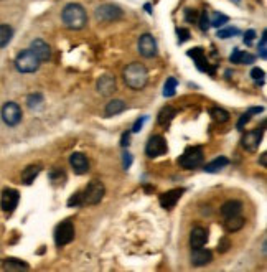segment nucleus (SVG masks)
<instances>
[{"label":"nucleus","instance_id":"1","mask_svg":"<svg viewBox=\"0 0 267 272\" xmlns=\"http://www.w3.org/2000/svg\"><path fill=\"white\" fill-rule=\"evenodd\" d=\"M61 19L64 27L70 30H81L88 23V14L79 3H68L61 14Z\"/></svg>","mask_w":267,"mask_h":272},{"label":"nucleus","instance_id":"2","mask_svg":"<svg viewBox=\"0 0 267 272\" xmlns=\"http://www.w3.org/2000/svg\"><path fill=\"white\" fill-rule=\"evenodd\" d=\"M124 81L131 89L140 91L149 81V71L142 63H131L124 70Z\"/></svg>","mask_w":267,"mask_h":272},{"label":"nucleus","instance_id":"3","mask_svg":"<svg viewBox=\"0 0 267 272\" xmlns=\"http://www.w3.org/2000/svg\"><path fill=\"white\" fill-rule=\"evenodd\" d=\"M40 64L41 61L37 58V55L30 48L19 53V56H17V59H15V66L20 73H35L38 68H40Z\"/></svg>","mask_w":267,"mask_h":272},{"label":"nucleus","instance_id":"4","mask_svg":"<svg viewBox=\"0 0 267 272\" xmlns=\"http://www.w3.org/2000/svg\"><path fill=\"white\" fill-rule=\"evenodd\" d=\"M203 158H205V155H203L201 147H190V149L185 150L182 157L178 158V163H180V167L190 170V168L200 167L201 163H203Z\"/></svg>","mask_w":267,"mask_h":272},{"label":"nucleus","instance_id":"5","mask_svg":"<svg viewBox=\"0 0 267 272\" xmlns=\"http://www.w3.org/2000/svg\"><path fill=\"white\" fill-rule=\"evenodd\" d=\"M104 193H106V188L102 181H99V180L89 181V185L86 187L83 193L84 205H97V203L104 198Z\"/></svg>","mask_w":267,"mask_h":272},{"label":"nucleus","instance_id":"6","mask_svg":"<svg viewBox=\"0 0 267 272\" xmlns=\"http://www.w3.org/2000/svg\"><path fill=\"white\" fill-rule=\"evenodd\" d=\"M75 239V224L71 221H63L55 230V243L57 246H66Z\"/></svg>","mask_w":267,"mask_h":272},{"label":"nucleus","instance_id":"7","mask_svg":"<svg viewBox=\"0 0 267 272\" xmlns=\"http://www.w3.org/2000/svg\"><path fill=\"white\" fill-rule=\"evenodd\" d=\"M122 17V10L114 5V3H104V5L97 7L96 10V19L99 21H104V23H111V21H115Z\"/></svg>","mask_w":267,"mask_h":272},{"label":"nucleus","instance_id":"8","mask_svg":"<svg viewBox=\"0 0 267 272\" xmlns=\"http://www.w3.org/2000/svg\"><path fill=\"white\" fill-rule=\"evenodd\" d=\"M169 147H167V142L162 136H153L150 137L147 145H145V154L149 155L150 158L160 157V155H165Z\"/></svg>","mask_w":267,"mask_h":272},{"label":"nucleus","instance_id":"9","mask_svg":"<svg viewBox=\"0 0 267 272\" xmlns=\"http://www.w3.org/2000/svg\"><path fill=\"white\" fill-rule=\"evenodd\" d=\"M2 119L7 126H17L21 120V109L17 102H7L2 107Z\"/></svg>","mask_w":267,"mask_h":272},{"label":"nucleus","instance_id":"10","mask_svg":"<svg viewBox=\"0 0 267 272\" xmlns=\"http://www.w3.org/2000/svg\"><path fill=\"white\" fill-rule=\"evenodd\" d=\"M139 53L144 58H153L157 55V41L150 33H144L139 38Z\"/></svg>","mask_w":267,"mask_h":272},{"label":"nucleus","instance_id":"11","mask_svg":"<svg viewBox=\"0 0 267 272\" xmlns=\"http://www.w3.org/2000/svg\"><path fill=\"white\" fill-rule=\"evenodd\" d=\"M19 201H20L19 192H17V190H12V188H7V190H3V193H2L0 206H2L3 211H7V213H12V211L17 208Z\"/></svg>","mask_w":267,"mask_h":272},{"label":"nucleus","instance_id":"12","mask_svg":"<svg viewBox=\"0 0 267 272\" xmlns=\"http://www.w3.org/2000/svg\"><path fill=\"white\" fill-rule=\"evenodd\" d=\"M261 140H262V131H259V129L249 131L244 134V137H243V147L248 152H256L261 145Z\"/></svg>","mask_w":267,"mask_h":272},{"label":"nucleus","instance_id":"13","mask_svg":"<svg viewBox=\"0 0 267 272\" xmlns=\"http://www.w3.org/2000/svg\"><path fill=\"white\" fill-rule=\"evenodd\" d=\"M70 163H71L73 170H75V174L77 175H84L89 172V160L86 158V155L81 152L73 154L70 157Z\"/></svg>","mask_w":267,"mask_h":272},{"label":"nucleus","instance_id":"14","mask_svg":"<svg viewBox=\"0 0 267 272\" xmlns=\"http://www.w3.org/2000/svg\"><path fill=\"white\" fill-rule=\"evenodd\" d=\"M185 190L183 188H175V190H170V192H165L163 195H160V205L162 208L165 210H172L173 206L178 203V200L182 198Z\"/></svg>","mask_w":267,"mask_h":272},{"label":"nucleus","instance_id":"15","mask_svg":"<svg viewBox=\"0 0 267 272\" xmlns=\"http://www.w3.org/2000/svg\"><path fill=\"white\" fill-rule=\"evenodd\" d=\"M97 91L102 94V96H111L117 91V84H115V78L104 75L97 79Z\"/></svg>","mask_w":267,"mask_h":272},{"label":"nucleus","instance_id":"16","mask_svg":"<svg viewBox=\"0 0 267 272\" xmlns=\"http://www.w3.org/2000/svg\"><path fill=\"white\" fill-rule=\"evenodd\" d=\"M30 50L33 51V53L37 55V58L40 59V61H48V59L51 58V48H50V45L46 41H43V40H35V41H32V46H30Z\"/></svg>","mask_w":267,"mask_h":272},{"label":"nucleus","instance_id":"17","mask_svg":"<svg viewBox=\"0 0 267 272\" xmlns=\"http://www.w3.org/2000/svg\"><path fill=\"white\" fill-rule=\"evenodd\" d=\"M213 261V254L208 249H203V248H195L191 253V264L193 266H205V264H210V262Z\"/></svg>","mask_w":267,"mask_h":272},{"label":"nucleus","instance_id":"18","mask_svg":"<svg viewBox=\"0 0 267 272\" xmlns=\"http://www.w3.org/2000/svg\"><path fill=\"white\" fill-rule=\"evenodd\" d=\"M206 241H208V231L205 230V228H195V230L191 231L190 234V244L191 248H203L206 244Z\"/></svg>","mask_w":267,"mask_h":272},{"label":"nucleus","instance_id":"19","mask_svg":"<svg viewBox=\"0 0 267 272\" xmlns=\"http://www.w3.org/2000/svg\"><path fill=\"white\" fill-rule=\"evenodd\" d=\"M241 210H243V203L241 201H236V200L226 201L225 205L221 206V216L223 218L236 216V214L241 213Z\"/></svg>","mask_w":267,"mask_h":272},{"label":"nucleus","instance_id":"20","mask_svg":"<svg viewBox=\"0 0 267 272\" xmlns=\"http://www.w3.org/2000/svg\"><path fill=\"white\" fill-rule=\"evenodd\" d=\"M188 55H190L191 58L195 59V61H196V66L200 68L201 71H210V73H213V70L210 68L208 61H206L205 53H203V50H201V48H195L193 51H188Z\"/></svg>","mask_w":267,"mask_h":272},{"label":"nucleus","instance_id":"21","mask_svg":"<svg viewBox=\"0 0 267 272\" xmlns=\"http://www.w3.org/2000/svg\"><path fill=\"white\" fill-rule=\"evenodd\" d=\"M126 109H127V106H126V102H124L122 99H114V101L107 102L104 112H106L107 117H111V116H117V114L124 112Z\"/></svg>","mask_w":267,"mask_h":272},{"label":"nucleus","instance_id":"22","mask_svg":"<svg viewBox=\"0 0 267 272\" xmlns=\"http://www.w3.org/2000/svg\"><path fill=\"white\" fill-rule=\"evenodd\" d=\"M225 228L228 233H236L239 231L241 228L244 226V218L239 216V214H236V216H229V218H225Z\"/></svg>","mask_w":267,"mask_h":272},{"label":"nucleus","instance_id":"23","mask_svg":"<svg viewBox=\"0 0 267 272\" xmlns=\"http://www.w3.org/2000/svg\"><path fill=\"white\" fill-rule=\"evenodd\" d=\"M40 170H41L40 165H30V167H27L23 172H21V181L30 185L32 181H35L38 174H40Z\"/></svg>","mask_w":267,"mask_h":272},{"label":"nucleus","instance_id":"24","mask_svg":"<svg viewBox=\"0 0 267 272\" xmlns=\"http://www.w3.org/2000/svg\"><path fill=\"white\" fill-rule=\"evenodd\" d=\"M175 116H176V111L173 107H170V106L163 107L160 111V114H158V124H160V126H169Z\"/></svg>","mask_w":267,"mask_h":272},{"label":"nucleus","instance_id":"25","mask_svg":"<svg viewBox=\"0 0 267 272\" xmlns=\"http://www.w3.org/2000/svg\"><path fill=\"white\" fill-rule=\"evenodd\" d=\"M228 163H229V160H228L226 157H218L205 167V172H208V174H216V172H219L221 168H225Z\"/></svg>","mask_w":267,"mask_h":272},{"label":"nucleus","instance_id":"26","mask_svg":"<svg viewBox=\"0 0 267 272\" xmlns=\"http://www.w3.org/2000/svg\"><path fill=\"white\" fill-rule=\"evenodd\" d=\"M12 37H14V30H12L10 25H0V48L7 46Z\"/></svg>","mask_w":267,"mask_h":272},{"label":"nucleus","instance_id":"27","mask_svg":"<svg viewBox=\"0 0 267 272\" xmlns=\"http://www.w3.org/2000/svg\"><path fill=\"white\" fill-rule=\"evenodd\" d=\"M3 269L5 271H27L28 264H25V262H21V261H17V259H7V261L3 262Z\"/></svg>","mask_w":267,"mask_h":272},{"label":"nucleus","instance_id":"28","mask_svg":"<svg viewBox=\"0 0 267 272\" xmlns=\"http://www.w3.org/2000/svg\"><path fill=\"white\" fill-rule=\"evenodd\" d=\"M211 116H213V119L219 124L228 122V120H229V114H228V111L221 109V107H213V109H211Z\"/></svg>","mask_w":267,"mask_h":272},{"label":"nucleus","instance_id":"29","mask_svg":"<svg viewBox=\"0 0 267 272\" xmlns=\"http://www.w3.org/2000/svg\"><path fill=\"white\" fill-rule=\"evenodd\" d=\"M175 93H176V79L175 78H169L165 83V89H163V96L172 97L175 96Z\"/></svg>","mask_w":267,"mask_h":272},{"label":"nucleus","instance_id":"30","mask_svg":"<svg viewBox=\"0 0 267 272\" xmlns=\"http://www.w3.org/2000/svg\"><path fill=\"white\" fill-rule=\"evenodd\" d=\"M228 20H229V19H228L226 15H223V14H214L213 19L210 20V27H216V28H219L221 25L228 23Z\"/></svg>","mask_w":267,"mask_h":272},{"label":"nucleus","instance_id":"31","mask_svg":"<svg viewBox=\"0 0 267 272\" xmlns=\"http://www.w3.org/2000/svg\"><path fill=\"white\" fill-rule=\"evenodd\" d=\"M81 205H84V198H83V193L81 192L75 193V195L68 200V206H70V208H73V206L77 208V206H81Z\"/></svg>","mask_w":267,"mask_h":272},{"label":"nucleus","instance_id":"32","mask_svg":"<svg viewBox=\"0 0 267 272\" xmlns=\"http://www.w3.org/2000/svg\"><path fill=\"white\" fill-rule=\"evenodd\" d=\"M234 35H239V30L238 28H232V27L223 28V30H219V32H218V37L223 38V40H225V38H231V37H234Z\"/></svg>","mask_w":267,"mask_h":272},{"label":"nucleus","instance_id":"33","mask_svg":"<svg viewBox=\"0 0 267 272\" xmlns=\"http://www.w3.org/2000/svg\"><path fill=\"white\" fill-rule=\"evenodd\" d=\"M41 102H43L41 94H32V96H28V107H32V109H37V107H40Z\"/></svg>","mask_w":267,"mask_h":272},{"label":"nucleus","instance_id":"34","mask_svg":"<svg viewBox=\"0 0 267 272\" xmlns=\"http://www.w3.org/2000/svg\"><path fill=\"white\" fill-rule=\"evenodd\" d=\"M51 180H53L55 185H63L64 180H66V175L61 170H53L51 172Z\"/></svg>","mask_w":267,"mask_h":272},{"label":"nucleus","instance_id":"35","mask_svg":"<svg viewBox=\"0 0 267 272\" xmlns=\"http://www.w3.org/2000/svg\"><path fill=\"white\" fill-rule=\"evenodd\" d=\"M198 12L195 10V8H187V10H185V20L187 21H190V23H196L198 21Z\"/></svg>","mask_w":267,"mask_h":272},{"label":"nucleus","instance_id":"36","mask_svg":"<svg viewBox=\"0 0 267 272\" xmlns=\"http://www.w3.org/2000/svg\"><path fill=\"white\" fill-rule=\"evenodd\" d=\"M198 23H200V28L203 30V32H206V30L210 28V17L206 12H203V14L198 17Z\"/></svg>","mask_w":267,"mask_h":272},{"label":"nucleus","instance_id":"37","mask_svg":"<svg viewBox=\"0 0 267 272\" xmlns=\"http://www.w3.org/2000/svg\"><path fill=\"white\" fill-rule=\"evenodd\" d=\"M243 55H244V51H241V50H238V48H234V50H232L231 56H229L231 63H234V64H241V61H243Z\"/></svg>","mask_w":267,"mask_h":272},{"label":"nucleus","instance_id":"38","mask_svg":"<svg viewBox=\"0 0 267 272\" xmlns=\"http://www.w3.org/2000/svg\"><path fill=\"white\" fill-rule=\"evenodd\" d=\"M251 76L256 83H261V84L264 83V71H262L261 68H254V70L251 71Z\"/></svg>","mask_w":267,"mask_h":272},{"label":"nucleus","instance_id":"39","mask_svg":"<svg viewBox=\"0 0 267 272\" xmlns=\"http://www.w3.org/2000/svg\"><path fill=\"white\" fill-rule=\"evenodd\" d=\"M266 50H267V38H266V32L262 33V38H261V43H259V56L262 59H266Z\"/></svg>","mask_w":267,"mask_h":272},{"label":"nucleus","instance_id":"40","mask_svg":"<svg viewBox=\"0 0 267 272\" xmlns=\"http://www.w3.org/2000/svg\"><path fill=\"white\" fill-rule=\"evenodd\" d=\"M229 248H231V243H229V239H228V237H223V239L218 243V251L219 253H226Z\"/></svg>","mask_w":267,"mask_h":272},{"label":"nucleus","instance_id":"41","mask_svg":"<svg viewBox=\"0 0 267 272\" xmlns=\"http://www.w3.org/2000/svg\"><path fill=\"white\" fill-rule=\"evenodd\" d=\"M188 38H190V32H188V30H185V28H180L178 30V41L185 43Z\"/></svg>","mask_w":267,"mask_h":272},{"label":"nucleus","instance_id":"42","mask_svg":"<svg viewBox=\"0 0 267 272\" xmlns=\"http://www.w3.org/2000/svg\"><path fill=\"white\" fill-rule=\"evenodd\" d=\"M249 119H251V114H249V112H246V114L241 116V119L238 120V129H239V131H241V129H243V127L249 122Z\"/></svg>","mask_w":267,"mask_h":272},{"label":"nucleus","instance_id":"43","mask_svg":"<svg viewBox=\"0 0 267 272\" xmlns=\"http://www.w3.org/2000/svg\"><path fill=\"white\" fill-rule=\"evenodd\" d=\"M122 163H124V168H126V170L132 165V155L129 154V152H124L122 154Z\"/></svg>","mask_w":267,"mask_h":272},{"label":"nucleus","instance_id":"44","mask_svg":"<svg viewBox=\"0 0 267 272\" xmlns=\"http://www.w3.org/2000/svg\"><path fill=\"white\" fill-rule=\"evenodd\" d=\"M254 37H256V32H254V30H249V32L244 33V43H246V45H252Z\"/></svg>","mask_w":267,"mask_h":272},{"label":"nucleus","instance_id":"45","mask_svg":"<svg viewBox=\"0 0 267 272\" xmlns=\"http://www.w3.org/2000/svg\"><path fill=\"white\" fill-rule=\"evenodd\" d=\"M145 120H147V117H145V116H144V117H140V119H137L135 124H134V127H132V132H139L140 129H142V126H144Z\"/></svg>","mask_w":267,"mask_h":272},{"label":"nucleus","instance_id":"46","mask_svg":"<svg viewBox=\"0 0 267 272\" xmlns=\"http://www.w3.org/2000/svg\"><path fill=\"white\" fill-rule=\"evenodd\" d=\"M252 61H254V56L244 51V55H243V61H241V64H249V63H252Z\"/></svg>","mask_w":267,"mask_h":272},{"label":"nucleus","instance_id":"47","mask_svg":"<svg viewBox=\"0 0 267 272\" xmlns=\"http://www.w3.org/2000/svg\"><path fill=\"white\" fill-rule=\"evenodd\" d=\"M129 140H131V136H129V134H124V136H122V142H120V145H122V147H129V144H131V142H129Z\"/></svg>","mask_w":267,"mask_h":272},{"label":"nucleus","instance_id":"48","mask_svg":"<svg viewBox=\"0 0 267 272\" xmlns=\"http://www.w3.org/2000/svg\"><path fill=\"white\" fill-rule=\"evenodd\" d=\"M262 112V107H252V109H249V114H259Z\"/></svg>","mask_w":267,"mask_h":272},{"label":"nucleus","instance_id":"49","mask_svg":"<svg viewBox=\"0 0 267 272\" xmlns=\"http://www.w3.org/2000/svg\"><path fill=\"white\" fill-rule=\"evenodd\" d=\"M261 165H262V167H266V154H262V155H261Z\"/></svg>","mask_w":267,"mask_h":272}]
</instances>
